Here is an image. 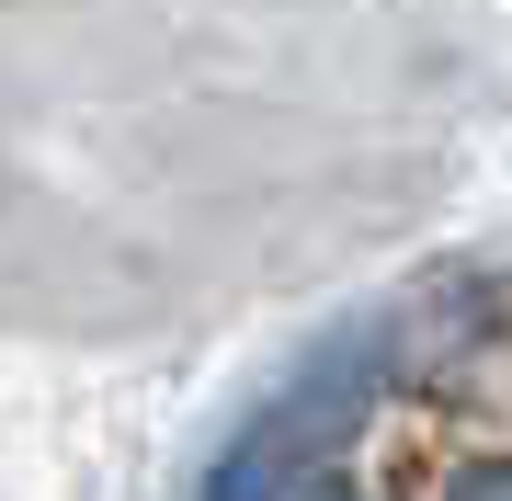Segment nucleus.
<instances>
[{
    "label": "nucleus",
    "mask_w": 512,
    "mask_h": 501,
    "mask_svg": "<svg viewBox=\"0 0 512 501\" xmlns=\"http://www.w3.org/2000/svg\"><path fill=\"white\" fill-rule=\"evenodd\" d=\"M296 501H342V490H296Z\"/></svg>",
    "instance_id": "f03ea898"
},
{
    "label": "nucleus",
    "mask_w": 512,
    "mask_h": 501,
    "mask_svg": "<svg viewBox=\"0 0 512 501\" xmlns=\"http://www.w3.org/2000/svg\"><path fill=\"white\" fill-rule=\"evenodd\" d=\"M444 501H512V456H478V467H456V490Z\"/></svg>",
    "instance_id": "f257e3e1"
}]
</instances>
